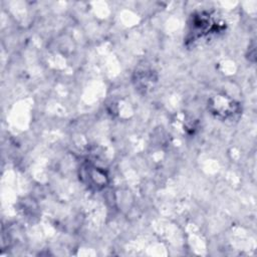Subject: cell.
Instances as JSON below:
<instances>
[{"mask_svg":"<svg viewBox=\"0 0 257 257\" xmlns=\"http://www.w3.org/2000/svg\"><path fill=\"white\" fill-rule=\"evenodd\" d=\"M212 113L220 119L234 117L240 111L239 103L226 95H216L209 104Z\"/></svg>","mask_w":257,"mask_h":257,"instance_id":"1","label":"cell"},{"mask_svg":"<svg viewBox=\"0 0 257 257\" xmlns=\"http://www.w3.org/2000/svg\"><path fill=\"white\" fill-rule=\"evenodd\" d=\"M219 30L220 24H218L209 13L202 12L193 17L191 30V33L193 34L192 40L214 34Z\"/></svg>","mask_w":257,"mask_h":257,"instance_id":"2","label":"cell"},{"mask_svg":"<svg viewBox=\"0 0 257 257\" xmlns=\"http://www.w3.org/2000/svg\"><path fill=\"white\" fill-rule=\"evenodd\" d=\"M86 186L95 190L102 189L106 186L107 175L105 172L93 165H85L82 168V174L80 176Z\"/></svg>","mask_w":257,"mask_h":257,"instance_id":"3","label":"cell"}]
</instances>
